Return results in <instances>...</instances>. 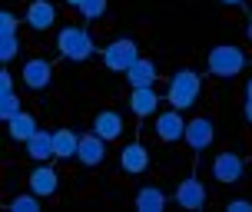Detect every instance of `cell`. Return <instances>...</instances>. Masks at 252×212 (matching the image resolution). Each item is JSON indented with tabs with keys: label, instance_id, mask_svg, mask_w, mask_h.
<instances>
[{
	"label": "cell",
	"instance_id": "cell-1",
	"mask_svg": "<svg viewBox=\"0 0 252 212\" xmlns=\"http://www.w3.org/2000/svg\"><path fill=\"white\" fill-rule=\"evenodd\" d=\"M199 90H202V80L196 70H176L173 80H169V90H166V103L173 110H189L199 100Z\"/></svg>",
	"mask_w": 252,
	"mask_h": 212
},
{
	"label": "cell",
	"instance_id": "cell-2",
	"mask_svg": "<svg viewBox=\"0 0 252 212\" xmlns=\"http://www.w3.org/2000/svg\"><path fill=\"white\" fill-rule=\"evenodd\" d=\"M206 70L213 76H219V80H232V76H239L246 70V53L236 43H219L206 57Z\"/></svg>",
	"mask_w": 252,
	"mask_h": 212
},
{
	"label": "cell",
	"instance_id": "cell-3",
	"mask_svg": "<svg viewBox=\"0 0 252 212\" xmlns=\"http://www.w3.org/2000/svg\"><path fill=\"white\" fill-rule=\"evenodd\" d=\"M57 50H60L63 60L70 63H83L93 57V40H90V33L83 30V27H63L60 33H57Z\"/></svg>",
	"mask_w": 252,
	"mask_h": 212
},
{
	"label": "cell",
	"instance_id": "cell-4",
	"mask_svg": "<svg viewBox=\"0 0 252 212\" xmlns=\"http://www.w3.org/2000/svg\"><path fill=\"white\" fill-rule=\"evenodd\" d=\"M136 60H139V47H136V40H129V37H120L103 47V66L113 70V73H126Z\"/></svg>",
	"mask_w": 252,
	"mask_h": 212
},
{
	"label": "cell",
	"instance_id": "cell-5",
	"mask_svg": "<svg viewBox=\"0 0 252 212\" xmlns=\"http://www.w3.org/2000/svg\"><path fill=\"white\" fill-rule=\"evenodd\" d=\"M213 176H216V182H222V186H236L242 176H246V159L232 150L219 152L213 159Z\"/></svg>",
	"mask_w": 252,
	"mask_h": 212
},
{
	"label": "cell",
	"instance_id": "cell-6",
	"mask_svg": "<svg viewBox=\"0 0 252 212\" xmlns=\"http://www.w3.org/2000/svg\"><path fill=\"white\" fill-rule=\"evenodd\" d=\"M20 80H24L27 90H33V93H40V90H47L53 83V63L43 60V57H33V60L24 63V70H20Z\"/></svg>",
	"mask_w": 252,
	"mask_h": 212
},
{
	"label": "cell",
	"instance_id": "cell-7",
	"mask_svg": "<svg viewBox=\"0 0 252 212\" xmlns=\"http://www.w3.org/2000/svg\"><path fill=\"white\" fill-rule=\"evenodd\" d=\"M186 146L189 150H196V152H202V150H209L213 146V139H216V123L209 120V116H196V120H189L186 123Z\"/></svg>",
	"mask_w": 252,
	"mask_h": 212
},
{
	"label": "cell",
	"instance_id": "cell-8",
	"mask_svg": "<svg viewBox=\"0 0 252 212\" xmlns=\"http://www.w3.org/2000/svg\"><path fill=\"white\" fill-rule=\"evenodd\" d=\"M153 129H156V136L163 139V143H179V139L186 136V120H183V110H169L159 113L156 116V123H153Z\"/></svg>",
	"mask_w": 252,
	"mask_h": 212
},
{
	"label": "cell",
	"instance_id": "cell-9",
	"mask_svg": "<svg viewBox=\"0 0 252 212\" xmlns=\"http://www.w3.org/2000/svg\"><path fill=\"white\" fill-rule=\"evenodd\" d=\"M120 169L126 176H139L150 169V150L143 146V143H126L123 150H120Z\"/></svg>",
	"mask_w": 252,
	"mask_h": 212
},
{
	"label": "cell",
	"instance_id": "cell-10",
	"mask_svg": "<svg viewBox=\"0 0 252 212\" xmlns=\"http://www.w3.org/2000/svg\"><path fill=\"white\" fill-rule=\"evenodd\" d=\"M173 199L179 202V209H202L206 206V186H202L196 176H189V179H183L176 186Z\"/></svg>",
	"mask_w": 252,
	"mask_h": 212
},
{
	"label": "cell",
	"instance_id": "cell-11",
	"mask_svg": "<svg viewBox=\"0 0 252 212\" xmlns=\"http://www.w3.org/2000/svg\"><path fill=\"white\" fill-rule=\"evenodd\" d=\"M57 189H60L57 169H50L47 162H40L37 169L30 173V192H37L40 199H50V196H57Z\"/></svg>",
	"mask_w": 252,
	"mask_h": 212
},
{
	"label": "cell",
	"instance_id": "cell-12",
	"mask_svg": "<svg viewBox=\"0 0 252 212\" xmlns=\"http://www.w3.org/2000/svg\"><path fill=\"white\" fill-rule=\"evenodd\" d=\"M129 110L139 120L153 116V113L159 110V93H156V87H133V93H129Z\"/></svg>",
	"mask_w": 252,
	"mask_h": 212
},
{
	"label": "cell",
	"instance_id": "cell-13",
	"mask_svg": "<svg viewBox=\"0 0 252 212\" xmlns=\"http://www.w3.org/2000/svg\"><path fill=\"white\" fill-rule=\"evenodd\" d=\"M76 159L83 166H103L106 159V139L90 133V136H80V150H76Z\"/></svg>",
	"mask_w": 252,
	"mask_h": 212
},
{
	"label": "cell",
	"instance_id": "cell-14",
	"mask_svg": "<svg viewBox=\"0 0 252 212\" xmlns=\"http://www.w3.org/2000/svg\"><path fill=\"white\" fill-rule=\"evenodd\" d=\"M93 133L103 136L106 143L120 139V136H123V116H120L116 110H100L96 116H93Z\"/></svg>",
	"mask_w": 252,
	"mask_h": 212
},
{
	"label": "cell",
	"instance_id": "cell-15",
	"mask_svg": "<svg viewBox=\"0 0 252 212\" xmlns=\"http://www.w3.org/2000/svg\"><path fill=\"white\" fill-rule=\"evenodd\" d=\"M76 150H80V136L73 129H66V126L53 129V159L70 162V159H76Z\"/></svg>",
	"mask_w": 252,
	"mask_h": 212
},
{
	"label": "cell",
	"instance_id": "cell-16",
	"mask_svg": "<svg viewBox=\"0 0 252 212\" xmlns=\"http://www.w3.org/2000/svg\"><path fill=\"white\" fill-rule=\"evenodd\" d=\"M27 24L33 27V30H50L57 24V7H53L50 0H33L27 7Z\"/></svg>",
	"mask_w": 252,
	"mask_h": 212
},
{
	"label": "cell",
	"instance_id": "cell-17",
	"mask_svg": "<svg viewBox=\"0 0 252 212\" xmlns=\"http://www.w3.org/2000/svg\"><path fill=\"white\" fill-rule=\"evenodd\" d=\"M37 129L40 126H37V120H33V113H27V110H20L17 116L7 120V136H10L13 143H27Z\"/></svg>",
	"mask_w": 252,
	"mask_h": 212
},
{
	"label": "cell",
	"instance_id": "cell-18",
	"mask_svg": "<svg viewBox=\"0 0 252 212\" xmlns=\"http://www.w3.org/2000/svg\"><path fill=\"white\" fill-rule=\"evenodd\" d=\"M156 76H159V66L153 60H146V57H139V60L126 70V83H129V87H153Z\"/></svg>",
	"mask_w": 252,
	"mask_h": 212
},
{
	"label": "cell",
	"instance_id": "cell-19",
	"mask_svg": "<svg viewBox=\"0 0 252 212\" xmlns=\"http://www.w3.org/2000/svg\"><path fill=\"white\" fill-rule=\"evenodd\" d=\"M24 146H27V156H30L33 162L53 159V133H47V129H37V133L27 139Z\"/></svg>",
	"mask_w": 252,
	"mask_h": 212
},
{
	"label": "cell",
	"instance_id": "cell-20",
	"mask_svg": "<svg viewBox=\"0 0 252 212\" xmlns=\"http://www.w3.org/2000/svg\"><path fill=\"white\" fill-rule=\"evenodd\" d=\"M136 209L139 212H163L166 209V192L156 186H143L136 192Z\"/></svg>",
	"mask_w": 252,
	"mask_h": 212
},
{
	"label": "cell",
	"instance_id": "cell-21",
	"mask_svg": "<svg viewBox=\"0 0 252 212\" xmlns=\"http://www.w3.org/2000/svg\"><path fill=\"white\" fill-rule=\"evenodd\" d=\"M17 113H20V96H17L13 90H3V93H0V120L7 123Z\"/></svg>",
	"mask_w": 252,
	"mask_h": 212
},
{
	"label": "cell",
	"instance_id": "cell-22",
	"mask_svg": "<svg viewBox=\"0 0 252 212\" xmlns=\"http://www.w3.org/2000/svg\"><path fill=\"white\" fill-rule=\"evenodd\" d=\"M7 209H10V212H37V209H40V196H37V192L13 196V199L7 202Z\"/></svg>",
	"mask_w": 252,
	"mask_h": 212
},
{
	"label": "cell",
	"instance_id": "cell-23",
	"mask_svg": "<svg viewBox=\"0 0 252 212\" xmlns=\"http://www.w3.org/2000/svg\"><path fill=\"white\" fill-rule=\"evenodd\" d=\"M106 7H110V0H83V3H80V13H83L87 20H100L103 13H106Z\"/></svg>",
	"mask_w": 252,
	"mask_h": 212
},
{
	"label": "cell",
	"instance_id": "cell-24",
	"mask_svg": "<svg viewBox=\"0 0 252 212\" xmlns=\"http://www.w3.org/2000/svg\"><path fill=\"white\" fill-rule=\"evenodd\" d=\"M17 53H20V37H17V33H13V37H3V43H0V57H3V63H10Z\"/></svg>",
	"mask_w": 252,
	"mask_h": 212
},
{
	"label": "cell",
	"instance_id": "cell-25",
	"mask_svg": "<svg viewBox=\"0 0 252 212\" xmlns=\"http://www.w3.org/2000/svg\"><path fill=\"white\" fill-rule=\"evenodd\" d=\"M17 27H20V20H17L10 10L0 13V37H13V33H17Z\"/></svg>",
	"mask_w": 252,
	"mask_h": 212
},
{
	"label": "cell",
	"instance_id": "cell-26",
	"mask_svg": "<svg viewBox=\"0 0 252 212\" xmlns=\"http://www.w3.org/2000/svg\"><path fill=\"white\" fill-rule=\"evenodd\" d=\"M226 209H229V212H252V202H249V199H229Z\"/></svg>",
	"mask_w": 252,
	"mask_h": 212
},
{
	"label": "cell",
	"instance_id": "cell-27",
	"mask_svg": "<svg viewBox=\"0 0 252 212\" xmlns=\"http://www.w3.org/2000/svg\"><path fill=\"white\" fill-rule=\"evenodd\" d=\"M3 90H13V73L10 70H0V93Z\"/></svg>",
	"mask_w": 252,
	"mask_h": 212
},
{
	"label": "cell",
	"instance_id": "cell-28",
	"mask_svg": "<svg viewBox=\"0 0 252 212\" xmlns=\"http://www.w3.org/2000/svg\"><path fill=\"white\" fill-rule=\"evenodd\" d=\"M246 120L252 123V100H246Z\"/></svg>",
	"mask_w": 252,
	"mask_h": 212
},
{
	"label": "cell",
	"instance_id": "cell-29",
	"mask_svg": "<svg viewBox=\"0 0 252 212\" xmlns=\"http://www.w3.org/2000/svg\"><path fill=\"white\" fill-rule=\"evenodd\" d=\"M63 3H66V7H76V10H80V3H83V0H63Z\"/></svg>",
	"mask_w": 252,
	"mask_h": 212
},
{
	"label": "cell",
	"instance_id": "cell-30",
	"mask_svg": "<svg viewBox=\"0 0 252 212\" xmlns=\"http://www.w3.org/2000/svg\"><path fill=\"white\" fill-rule=\"evenodd\" d=\"M219 3H226V7H239L242 0H219Z\"/></svg>",
	"mask_w": 252,
	"mask_h": 212
},
{
	"label": "cell",
	"instance_id": "cell-31",
	"mask_svg": "<svg viewBox=\"0 0 252 212\" xmlns=\"http://www.w3.org/2000/svg\"><path fill=\"white\" fill-rule=\"evenodd\" d=\"M246 100H252V80L246 83Z\"/></svg>",
	"mask_w": 252,
	"mask_h": 212
},
{
	"label": "cell",
	"instance_id": "cell-32",
	"mask_svg": "<svg viewBox=\"0 0 252 212\" xmlns=\"http://www.w3.org/2000/svg\"><path fill=\"white\" fill-rule=\"evenodd\" d=\"M246 37H249V43H252V17H249V27H246Z\"/></svg>",
	"mask_w": 252,
	"mask_h": 212
}]
</instances>
